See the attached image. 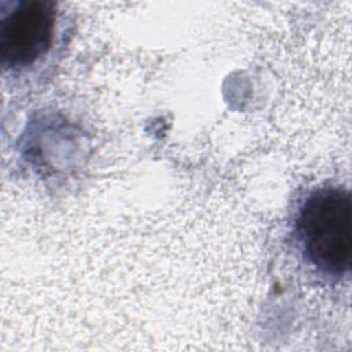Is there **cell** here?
<instances>
[{
    "label": "cell",
    "instance_id": "6da1fadb",
    "mask_svg": "<svg viewBox=\"0 0 352 352\" xmlns=\"http://www.w3.org/2000/svg\"><path fill=\"white\" fill-rule=\"evenodd\" d=\"M296 232L305 260L322 275L341 279L352 264V198L341 187L312 191L301 204Z\"/></svg>",
    "mask_w": 352,
    "mask_h": 352
},
{
    "label": "cell",
    "instance_id": "7a4b0ae2",
    "mask_svg": "<svg viewBox=\"0 0 352 352\" xmlns=\"http://www.w3.org/2000/svg\"><path fill=\"white\" fill-rule=\"evenodd\" d=\"M0 14V55L6 69L30 66L50 50L55 29V3H3Z\"/></svg>",
    "mask_w": 352,
    "mask_h": 352
}]
</instances>
